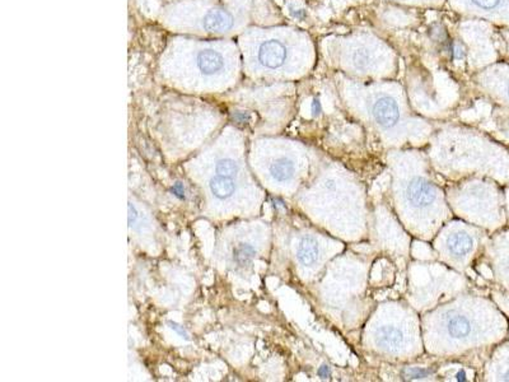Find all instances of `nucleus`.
<instances>
[{"label":"nucleus","instance_id":"aec40b11","mask_svg":"<svg viewBox=\"0 0 509 382\" xmlns=\"http://www.w3.org/2000/svg\"><path fill=\"white\" fill-rule=\"evenodd\" d=\"M328 374H330V371H328L326 366H324V367H321V369H319V375H320L321 377H328Z\"/></svg>","mask_w":509,"mask_h":382},{"label":"nucleus","instance_id":"9b49d317","mask_svg":"<svg viewBox=\"0 0 509 382\" xmlns=\"http://www.w3.org/2000/svg\"><path fill=\"white\" fill-rule=\"evenodd\" d=\"M209 187L210 191L213 194L214 197H218L220 200H224L228 197H232L236 191V184L233 181V178H224V176H214L210 183H209Z\"/></svg>","mask_w":509,"mask_h":382},{"label":"nucleus","instance_id":"7ed1b4c3","mask_svg":"<svg viewBox=\"0 0 509 382\" xmlns=\"http://www.w3.org/2000/svg\"><path fill=\"white\" fill-rule=\"evenodd\" d=\"M372 115L379 127H395L400 119V110L396 102L389 96H381L373 103Z\"/></svg>","mask_w":509,"mask_h":382},{"label":"nucleus","instance_id":"4468645a","mask_svg":"<svg viewBox=\"0 0 509 382\" xmlns=\"http://www.w3.org/2000/svg\"><path fill=\"white\" fill-rule=\"evenodd\" d=\"M354 63L358 65L359 68H365L370 64V55L365 50H358L354 55Z\"/></svg>","mask_w":509,"mask_h":382},{"label":"nucleus","instance_id":"5701e85b","mask_svg":"<svg viewBox=\"0 0 509 382\" xmlns=\"http://www.w3.org/2000/svg\"><path fill=\"white\" fill-rule=\"evenodd\" d=\"M504 269H505V272L509 274V255L505 257V260H504Z\"/></svg>","mask_w":509,"mask_h":382},{"label":"nucleus","instance_id":"f03ea898","mask_svg":"<svg viewBox=\"0 0 509 382\" xmlns=\"http://www.w3.org/2000/svg\"><path fill=\"white\" fill-rule=\"evenodd\" d=\"M443 328L447 337L454 342H464L470 339L476 330L474 320L459 312H453L450 316H447Z\"/></svg>","mask_w":509,"mask_h":382},{"label":"nucleus","instance_id":"20e7f679","mask_svg":"<svg viewBox=\"0 0 509 382\" xmlns=\"http://www.w3.org/2000/svg\"><path fill=\"white\" fill-rule=\"evenodd\" d=\"M288 51L283 42L278 40H269L258 49V62L268 69H278L287 60Z\"/></svg>","mask_w":509,"mask_h":382},{"label":"nucleus","instance_id":"423d86ee","mask_svg":"<svg viewBox=\"0 0 509 382\" xmlns=\"http://www.w3.org/2000/svg\"><path fill=\"white\" fill-rule=\"evenodd\" d=\"M405 342V332L397 325H384L376 334V343L381 349L396 350Z\"/></svg>","mask_w":509,"mask_h":382},{"label":"nucleus","instance_id":"f3484780","mask_svg":"<svg viewBox=\"0 0 509 382\" xmlns=\"http://www.w3.org/2000/svg\"><path fill=\"white\" fill-rule=\"evenodd\" d=\"M127 209H129V216H127V219H129V224L132 226V223H135V221L138 219V212H137L135 207H134L132 203H129V205H127Z\"/></svg>","mask_w":509,"mask_h":382},{"label":"nucleus","instance_id":"6e6552de","mask_svg":"<svg viewBox=\"0 0 509 382\" xmlns=\"http://www.w3.org/2000/svg\"><path fill=\"white\" fill-rule=\"evenodd\" d=\"M198 68L205 76H213L223 69L224 66V59L220 55L218 51L207 49L199 52L198 55Z\"/></svg>","mask_w":509,"mask_h":382},{"label":"nucleus","instance_id":"f257e3e1","mask_svg":"<svg viewBox=\"0 0 509 382\" xmlns=\"http://www.w3.org/2000/svg\"><path fill=\"white\" fill-rule=\"evenodd\" d=\"M405 199L413 209H429L437 199V190L425 178H411L405 187Z\"/></svg>","mask_w":509,"mask_h":382},{"label":"nucleus","instance_id":"f8f14e48","mask_svg":"<svg viewBox=\"0 0 509 382\" xmlns=\"http://www.w3.org/2000/svg\"><path fill=\"white\" fill-rule=\"evenodd\" d=\"M256 255V250L250 243H239L233 251V259L239 267H246L251 262Z\"/></svg>","mask_w":509,"mask_h":382},{"label":"nucleus","instance_id":"dca6fc26","mask_svg":"<svg viewBox=\"0 0 509 382\" xmlns=\"http://www.w3.org/2000/svg\"><path fill=\"white\" fill-rule=\"evenodd\" d=\"M168 325H170V328L172 330H175L177 334H180V337H185L186 340H189V334H188V331L183 329V326H180V325L173 323V321H168Z\"/></svg>","mask_w":509,"mask_h":382},{"label":"nucleus","instance_id":"1a4fd4ad","mask_svg":"<svg viewBox=\"0 0 509 382\" xmlns=\"http://www.w3.org/2000/svg\"><path fill=\"white\" fill-rule=\"evenodd\" d=\"M233 25V17L226 11H210L202 19V27L207 32H224L231 30Z\"/></svg>","mask_w":509,"mask_h":382},{"label":"nucleus","instance_id":"9d476101","mask_svg":"<svg viewBox=\"0 0 509 382\" xmlns=\"http://www.w3.org/2000/svg\"><path fill=\"white\" fill-rule=\"evenodd\" d=\"M269 171H270L271 178L278 183H287L294 176L296 166L293 161L282 157V158L275 159L271 163Z\"/></svg>","mask_w":509,"mask_h":382},{"label":"nucleus","instance_id":"0eeeda50","mask_svg":"<svg viewBox=\"0 0 509 382\" xmlns=\"http://www.w3.org/2000/svg\"><path fill=\"white\" fill-rule=\"evenodd\" d=\"M320 257V246L319 242L311 236L303 237L298 248H297V259L304 267H312Z\"/></svg>","mask_w":509,"mask_h":382},{"label":"nucleus","instance_id":"412c9836","mask_svg":"<svg viewBox=\"0 0 509 382\" xmlns=\"http://www.w3.org/2000/svg\"><path fill=\"white\" fill-rule=\"evenodd\" d=\"M501 380L509 381V366L507 369H504V372H502V375H501Z\"/></svg>","mask_w":509,"mask_h":382},{"label":"nucleus","instance_id":"4be33fe9","mask_svg":"<svg viewBox=\"0 0 509 382\" xmlns=\"http://www.w3.org/2000/svg\"><path fill=\"white\" fill-rule=\"evenodd\" d=\"M456 377H457V380H459V381H465V372H464V371H461V372H459V374H457V376H456Z\"/></svg>","mask_w":509,"mask_h":382},{"label":"nucleus","instance_id":"2eb2a0df","mask_svg":"<svg viewBox=\"0 0 509 382\" xmlns=\"http://www.w3.org/2000/svg\"><path fill=\"white\" fill-rule=\"evenodd\" d=\"M428 375H429V371H427V369H414L408 371L406 377L411 378V380H419V378H424V377H427Z\"/></svg>","mask_w":509,"mask_h":382},{"label":"nucleus","instance_id":"ddd939ff","mask_svg":"<svg viewBox=\"0 0 509 382\" xmlns=\"http://www.w3.org/2000/svg\"><path fill=\"white\" fill-rule=\"evenodd\" d=\"M239 166L231 158L219 159L215 166V171L219 176L233 178L239 173Z\"/></svg>","mask_w":509,"mask_h":382},{"label":"nucleus","instance_id":"39448f33","mask_svg":"<svg viewBox=\"0 0 509 382\" xmlns=\"http://www.w3.org/2000/svg\"><path fill=\"white\" fill-rule=\"evenodd\" d=\"M474 246H475L474 236L466 231H456L447 238V251L456 259L466 257L467 255H470Z\"/></svg>","mask_w":509,"mask_h":382},{"label":"nucleus","instance_id":"6ab92c4d","mask_svg":"<svg viewBox=\"0 0 509 382\" xmlns=\"http://www.w3.org/2000/svg\"><path fill=\"white\" fill-rule=\"evenodd\" d=\"M312 111H314V115L320 114L321 105L317 100H314V103H312Z\"/></svg>","mask_w":509,"mask_h":382},{"label":"nucleus","instance_id":"a211bd4d","mask_svg":"<svg viewBox=\"0 0 509 382\" xmlns=\"http://www.w3.org/2000/svg\"><path fill=\"white\" fill-rule=\"evenodd\" d=\"M172 192L176 195V197H185V189H183V185L181 183H176L172 187Z\"/></svg>","mask_w":509,"mask_h":382}]
</instances>
